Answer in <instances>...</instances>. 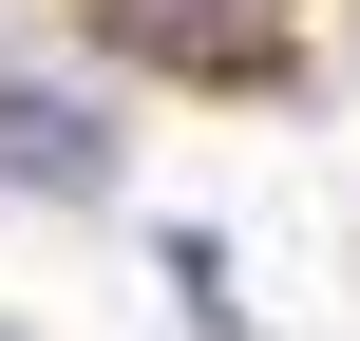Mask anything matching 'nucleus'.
<instances>
[{"label": "nucleus", "instance_id": "nucleus-1", "mask_svg": "<svg viewBox=\"0 0 360 341\" xmlns=\"http://www.w3.org/2000/svg\"><path fill=\"white\" fill-rule=\"evenodd\" d=\"M0 190H114V114H95V95H38V76H0Z\"/></svg>", "mask_w": 360, "mask_h": 341}, {"label": "nucleus", "instance_id": "nucleus-2", "mask_svg": "<svg viewBox=\"0 0 360 341\" xmlns=\"http://www.w3.org/2000/svg\"><path fill=\"white\" fill-rule=\"evenodd\" d=\"M114 38H133V57H171V76H247V57H266V19H247V0H114Z\"/></svg>", "mask_w": 360, "mask_h": 341}]
</instances>
